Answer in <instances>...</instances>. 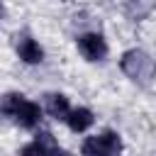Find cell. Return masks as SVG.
Returning a JSON list of instances; mask_svg holds the SVG:
<instances>
[{
    "mask_svg": "<svg viewBox=\"0 0 156 156\" xmlns=\"http://www.w3.org/2000/svg\"><path fill=\"white\" fill-rule=\"evenodd\" d=\"M78 49L88 61H102L107 56V44L98 32H85L78 37Z\"/></svg>",
    "mask_w": 156,
    "mask_h": 156,
    "instance_id": "obj_3",
    "label": "cell"
},
{
    "mask_svg": "<svg viewBox=\"0 0 156 156\" xmlns=\"http://www.w3.org/2000/svg\"><path fill=\"white\" fill-rule=\"evenodd\" d=\"M154 2L156 0H122V7L129 20H144L154 10Z\"/></svg>",
    "mask_w": 156,
    "mask_h": 156,
    "instance_id": "obj_7",
    "label": "cell"
},
{
    "mask_svg": "<svg viewBox=\"0 0 156 156\" xmlns=\"http://www.w3.org/2000/svg\"><path fill=\"white\" fill-rule=\"evenodd\" d=\"M12 119H15L20 127H24V129H34V127L39 124V119H41V107H39L37 102L22 100V105L17 107V112L12 115Z\"/></svg>",
    "mask_w": 156,
    "mask_h": 156,
    "instance_id": "obj_5",
    "label": "cell"
},
{
    "mask_svg": "<svg viewBox=\"0 0 156 156\" xmlns=\"http://www.w3.org/2000/svg\"><path fill=\"white\" fill-rule=\"evenodd\" d=\"M122 151V139L117 132H102L100 136H88L80 146L83 156H117Z\"/></svg>",
    "mask_w": 156,
    "mask_h": 156,
    "instance_id": "obj_2",
    "label": "cell"
},
{
    "mask_svg": "<svg viewBox=\"0 0 156 156\" xmlns=\"http://www.w3.org/2000/svg\"><path fill=\"white\" fill-rule=\"evenodd\" d=\"M119 68H122V73L127 76V78H132L136 85H151L154 83V78H156V63H154V58L146 54V51H141V49H129V51H124L122 54V58H119Z\"/></svg>",
    "mask_w": 156,
    "mask_h": 156,
    "instance_id": "obj_1",
    "label": "cell"
},
{
    "mask_svg": "<svg viewBox=\"0 0 156 156\" xmlns=\"http://www.w3.org/2000/svg\"><path fill=\"white\" fill-rule=\"evenodd\" d=\"M46 112L54 117V119H66L71 107H68V98L61 95V93H49L46 95Z\"/></svg>",
    "mask_w": 156,
    "mask_h": 156,
    "instance_id": "obj_6",
    "label": "cell"
},
{
    "mask_svg": "<svg viewBox=\"0 0 156 156\" xmlns=\"http://www.w3.org/2000/svg\"><path fill=\"white\" fill-rule=\"evenodd\" d=\"M66 122H68V127H71L73 132H85V129L93 124V112H90L88 107H76V110L68 112Z\"/></svg>",
    "mask_w": 156,
    "mask_h": 156,
    "instance_id": "obj_8",
    "label": "cell"
},
{
    "mask_svg": "<svg viewBox=\"0 0 156 156\" xmlns=\"http://www.w3.org/2000/svg\"><path fill=\"white\" fill-rule=\"evenodd\" d=\"M17 156H39V149H37V144L32 141V144H27V146H24Z\"/></svg>",
    "mask_w": 156,
    "mask_h": 156,
    "instance_id": "obj_10",
    "label": "cell"
},
{
    "mask_svg": "<svg viewBox=\"0 0 156 156\" xmlns=\"http://www.w3.org/2000/svg\"><path fill=\"white\" fill-rule=\"evenodd\" d=\"M15 49H17L20 58H22L24 63H41V58H44L41 46H39V44L27 34V32L15 34Z\"/></svg>",
    "mask_w": 156,
    "mask_h": 156,
    "instance_id": "obj_4",
    "label": "cell"
},
{
    "mask_svg": "<svg viewBox=\"0 0 156 156\" xmlns=\"http://www.w3.org/2000/svg\"><path fill=\"white\" fill-rule=\"evenodd\" d=\"M22 100H24L22 93H7V95H2L0 98V112L7 115V117H12L17 112V107L22 105Z\"/></svg>",
    "mask_w": 156,
    "mask_h": 156,
    "instance_id": "obj_9",
    "label": "cell"
},
{
    "mask_svg": "<svg viewBox=\"0 0 156 156\" xmlns=\"http://www.w3.org/2000/svg\"><path fill=\"white\" fill-rule=\"evenodd\" d=\"M5 17V5H2V0H0V20Z\"/></svg>",
    "mask_w": 156,
    "mask_h": 156,
    "instance_id": "obj_12",
    "label": "cell"
},
{
    "mask_svg": "<svg viewBox=\"0 0 156 156\" xmlns=\"http://www.w3.org/2000/svg\"><path fill=\"white\" fill-rule=\"evenodd\" d=\"M49 156H71V154H68V151H63V149L58 146V149H54V151H51Z\"/></svg>",
    "mask_w": 156,
    "mask_h": 156,
    "instance_id": "obj_11",
    "label": "cell"
}]
</instances>
